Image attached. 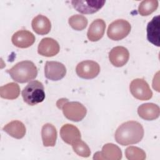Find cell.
<instances>
[{"mask_svg": "<svg viewBox=\"0 0 160 160\" xmlns=\"http://www.w3.org/2000/svg\"><path fill=\"white\" fill-rule=\"evenodd\" d=\"M144 136L142 126L135 121H129L120 125L116 131L114 138L122 146L138 143Z\"/></svg>", "mask_w": 160, "mask_h": 160, "instance_id": "6da1fadb", "label": "cell"}, {"mask_svg": "<svg viewBox=\"0 0 160 160\" xmlns=\"http://www.w3.org/2000/svg\"><path fill=\"white\" fill-rule=\"evenodd\" d=\"M7 72L11 78L20 83H24L34 79L38 75V69L30 61H22L16 63Z\"/></svg>", "mask_w": 160, "mask_h": 160, "instance_id": "7a4b0ae2", "label": "cell"}, {"mask_svg": "<svg viewBox=\"0 0 160 160\" xmlns=\"http://www.w3.org/2000/svg\"><path fill=\"white\" fill-rule=\"evenodd\" d=\"M24 101L30 106H34L42 102L45 98L44 88L42 83L35 80L31 81L22 91Z\"/></svg>", "mask_w": 160, "mask_h": 160, "instance_id": "3957f363", "label": "cell"}, {"mask_svg": "<svg viewBox=\"0 0 160 160\" xmlns=\"http://www.w3.org/2000/svg\"><path fill=\"white\" fill-rule=\"evenodd\" d=\"M60 109H62L64 116L74 122H79L83 119L86 115L87 110L85 106L76 101L69 102L66 101Z\"/></svg>", "mask_w": 160, "mask_h": 160, "instance_id": "277c9868", "label": "cell"}, {"mask_svg": "<svg viewBox=\"0 0 160 160\" xmlns=\"http://www.w3.org/2000/svg\"><path fill=\"white\" fill-rule=\"evenodd\" d=\"M131 26L125 19H117L111 22L108 28L107 35L114 41H119L126 38L131 31Z\"/></svg>", "mask_w": 160, "mask_h": 160, "instance_id": "5b68a950", "label": "cell"}, {"mask_svg": "<svg viewBox=\"0 0 160 160\" xmlns=\"http://www.w3.org/2000/svg\"><path fill=\"white\" fill-rule=\"evenodd\" d=\"M129 89L132 95L141 101L149 100L152 96V92L149 84L141 78L133 79L130 83Z\"/></svg>", "mask_w": 160, "mask_h": 160, "instance_id": "8992f818", "label": "cell"}, {"mask_svg": "<svg viewBox=\"0 0 160 160\" xmlns=\"http://www.w3.org/2000/svg\"><path fill=\"white\" fill-rule=\"evenodd\" d=\"M77 75L83 79H90L96 78L100 72V66L94 61L86 60L78 64L76 68Z\"/></svg>", "mask_w": 160, "mask_h": 160, "instance_id": "52a82bcc", "label": "cell"}, {"mask_svg": "<svg viewBox=\"0 0 160 160\" xmlns=\"http://www.w3.org/2000/svg\"><path fill=\"white\" fill-rule=\"evenodd\" d=\"M71 4L77 11L82 14H93L98 12L103 7L105 1H72Z\"/></svg>", "mask_w": 160, "mask_h": 160, "instance_id": "ba28073f", "label": "cell"}, {"mask_svg": "<svg viewBox=\"0 0 160 160\" xmlns=\"http://www.w3.org/2000/svg\"><path fill=\"white\" fill-rule=\"evenodd\" d=\"M44 74L46 78L52 81H58L65 76L66 69L61 62L47 61L44 66Z\"/></svg>", "mask_w": 160, "mask_h": 160, "instance_id": "9c48e42d", "label": "cell"}, {"mask_svg": "<svg viewBox=\"0 0 160 160\" xmlns=\"http://www.w3.org/2000/svg\"><path fill=\"white\" fill-rule=\"evenodd\" d=\"M122 158V152L120 148L114 144L107 143L104 144L101 152L94 154V159L119 160Z\"/></svg>", "mask_w": 160, "mask_h": 160, "instance_id": "30bf717a", "label": "cell"}, {"mask_svg": "<svg viewBox=\"0 0 160 160\" xmlns=\"http://www.w3.org/2000/svg\"><path fill=\"white\" fill-rule=\"evenodd\" d=\"M12 44L19 48H27L32 46L35 41L34 35L30 31L25 29L16 32L12 36Z\"/></svg>", "mask_w": 160, "mask_h": 160, "instance_id": "8fae6325", "label": "cell"}, {"mask_svg": "<svg viewBox=\"0 0 160 160\" xmlns=\"http://www.w3.org/2000/svg\"><path fill=\"white\" fill-rule=\"evenodd\" d=\"M60 50L59 43L51 38H43L38 48V53L46 57H52L56 55Z\"/></svg>", "mask_w": 160, "mask_h": 160, "instance_id": "7c38bea8", "label": "cell"}, {"mask_svg": "<svg viewBox=\"0 0 160 160\" xmlns=\"http://www.w3.org/2000/svg\"><path fill=\"white\" fill-rule=\"evenodd\" d=\"M129 53L127 48L123 46L113 48L109 53V59L111 63L116 67H122L129 60Z\"/></svg>", "mask_w": 160, "mask_h": 160, "instance_id": "4fadbf2b", "label": "cell"}, {"mask_svg": "<svg viewBox=\"0 0 160 160\" xmlns=\"http://www.w3.org/2000/svg\"><path fill=\"white\" fill-rule=\"evenodd\" d=\"M60 136L64 142L71 145L81 138V133L78 128L70 124H66L61 127L60 129Z\"/></svg>", "mask_w": 160, "mask_h": 160, "instance_id": "5bb4252c", "label": "cell"}, {"mask_svg": "<svg viewBox=\"0 0 160 160\" xmlns=\"http://www.w3.org/2000/svg\"><path fill=\"white\" fill-rule=\"evenodd\" d=\"M106 29V23L102 19H97L90 24L87 36L89 41L95 42L101 39Z\"/></svg>", "mask_w": 160, "mask_h": 160, "instance_id": "9a60e30c", "label": "cell"}, {"mask_svg": "<svg viewBox=\"0 0 160 160\" xmlns=\"http://www.w3.org/2000/svg\"><path fill=\"white\" fill-rule=\"evenodd\" d=\"M159 16L158 15L152 18V19L148 22L147 26V39L154 45L159 46V29H160V21Z\"/></svg>", "mask_w": 160, "mask_h": 160, "instance_id": "2e32d148", "label": "cell"}, {"mask_svg": "<svg viewBox=\"0 0 160 160\" xmlns=\"http://www.w3.org/2000/svg\"><path fill=\"white\" fill-rule=\"evenodd\" d=\"M138 113L140 118L148 121L157 119L160 114L159 107L154 103H144L138 107Z\"/></svg>", "mask_w": 160, "mask_h": 160, "instance_id": "e0dca14e", "label": "cell"}, {"mask_svg": "<svg viewBox=\"0 0 160 160\" xmlns=\"http://www.w3.org/2000/svg\"><path fill=\"white\" fill-rule=\"evenodd\" d=\"M31 25L33 31L40 35L48 34L51 29L49 19L41 14H39L33 18Z\"/></svg>", "mask_w": 160, "mask_h": 160, "instance_id": "ac0fdd59", "label": "cell"}, {"mask_svg": "<svg viewBox=\"0 0 160 160\" xmlns=\"http://www.w3.org/2000/svg\"><path fill=\"white\" fill-rule=\"evenodd\" d=\"M41 136L43 145L45 147L54 146L57 139L56 128L50 123L45 124L42 128Z\"/></svg>", "mask_w": 160, "mask_h": 160, "instance_id": "d6986e66", "label": "cell"}, {"mask_svg": "<svg viewBox=\"0 0 160 160\" xmlns=\"http://www.w3.org/2000/svg\"><path fill=\"white\" fill-rule=\"evenodd\" d=\"M3 131L16 139L22 138L26 134V127L20 121H12L3 128Z\"/></svg>", "mask_w": 160, "mask_h": 160, "instance_id": "ffe728a7", "label": "cell"}, {"mask_svg": "<svg viewBox=\"0 0 160 160\" xmlns=\"http://www.w3.org/2000/svg\"><path fill=\"white\" fill-rule=\"evenodd\" d=\"M20 94V88L16 82H9L0 88V96L6 99H15Z\"/></svg>", "mask_w": 160, "mask_h": 160, "instance_id": "44dd1931", "label": "cell"}, {"mask_svg": "<svg viewBox=\"0 0 160 160\" xmlns=\"http://www.w3.org/2000/svg\"><path fill=\"white\" fill-rule=\"evenodd\" d=\"M158 7L157 0L142 1L139 5L138 12L141 16H148L154 12Z\"/></svg>", "mask_w": 160, "mask_h": 160, "instance_id": "7402d4cb", "label": "cell"}, {"mask_svg": "<svg viewBox=\"0 0 160 160\" xmlns=\"http://www.w3.org/2000/svg\"><path fill=\"white\" fill-rule=\"evenodd\" d=\"M68 22L72 29L77 31H81L86 28L88 21L84 16L75 14L69 18Z\"/></svg>", "mask_w": 160, "mask_h": 160, "instance_id": "603a6c76", "label": "cell"}, {"mask_svg": "<svg viewBox=\"0 0 160 160\" xmlns=\"http://www.w3.org/2000/svg\"><path fill=\"white\" fill-rule=\"evenodd\" d=\"M125 155L129 160H144L146 153L141 148L136 146H129L125 150Z\"/></svg>", "mask_w": 160, "mask_h": 160, "instance_id": "cb8c5ba5", "label": "cell"}, {"mask_svg": "<svg viewBox=\"0 0 160 160\" xmlns=\"http://www.w3.org/2000/svg\"><path fill=\"white\" fill-rule=\"evenodd\" d=\"M72 146L73 151L78 156L83 158H88L90 156L91 151L89 146L81 139H79L72 144Z\"/></svg>", "mask_w": 160, "mask_h": 160, "instance_id": "d4e9b609", "label": "cell"}]
</instances>
